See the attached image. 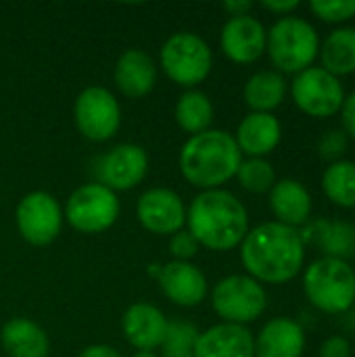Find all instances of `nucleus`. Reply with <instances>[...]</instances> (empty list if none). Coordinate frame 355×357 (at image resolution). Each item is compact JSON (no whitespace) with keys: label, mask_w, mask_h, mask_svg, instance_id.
<instances>
[{"label":"nucleus","mask_w":355,"mask_h":357,"mask_svg":"<svg viewBox=\"0 0 355 357\" xmlns=\"http://www.w3.org/2000/svg\"><path fill=\"white\" fill-rule=\"evenodd\" d=\"M305 247L297 228L266 222L249 228L241 243V261L259 284H287L305 268Z\"/></svg>","instance_id":"f257e3e1"},{"label":"nucleus","mask_w":355,"mask_h":357,"mask_svg":"<svg viewBox=\"0 0 355 357\" xmlns=\"http://www.w3.org/2000/svg\"><path fill=\"white\" fill-rule=\"evenodd\" d=\"M186 230L205 249L230 251L241 247L249 232V211L230 190H203L186 209Z\"/></svg>","instance_id":"f03ea898"},{"label":"nucleus","mask_w":355,"mask_h":357,"mask_svg":"<svg viewBox=\"0 0 355 357\" xmlns=\"http://www.w3.org/2000/svg\"><path fill=\"white\" fill-rule=\"evenodd\" d=\"M243 163V153L234 136L226 130H205L190 136L178 157L184 180L201 190L222 188L228 180L236 178Z\"/></svg>","instance_id":"7ed1b4c3"},{"label":"nucleus","mask_w":355,"mask_h":357,"mask_svg":"<svg viewBox=\"0 0 355 357\" xmlns=\"http://www.w3.org/2000/svg\"><path fill=\"white\" fill-rule=\"evenodd\" d=\"M305 299L320 312L341 316L355 305V270L345 259L318 257L303 270Z\"/></svg>","instance_id":"20e7f679"},{"label":"nucleus","mask_w":355,"mask_h":357,"mask_svg":"<svg viewBox=\"0 0 355 357\" xmlns=\"http://www.w3.org/2000/svg\"><path fill=\"white\" fill-rule=\"evenodd\" d=\"M266 52L278 73H301L314 65L320 52V36L303 17H280L270 29Z\"/></svg>","instance_id":"39448f33"},{"label":"nucleus","mask_w":355,"mask_h":357,"mask_svg":"<svg viewBox=\"0 0 355 357\" xmlns=\"http://www.w3.org/2000/svg\"><path fill=\"white\" fill-rule=\"evenodd\" d=\"M159 65L172 82L184 88H192L211 73L213 52L199 33L178 31L163 42Z\"/></svg>","instance_id":"423d86ee"},{"label":"nucleus","mask_w":355,"mask_h":357,"mask_svg":"<svg viewBox=\"0 0 355 357\" xmlns=\"http://www.w3.org/2000/svg\"><path fill=\"white\" fill-rule=\"evenodd\" d=\"M211 307L222 322L245 326L262 318L268 307L264 284L247 274H230L216 282L211 291Z\"/></svg>","instance_id":"0eeeda50"},{"label":"nucleus","mask_w":355,"mask_h":357,"mask_svg":"<svg viewBox=\"0 0 355 357\" xmlns=\"http://www.w3.org/2000/svg\"><path fill=\"white\" fill-rule=\"evenodd\" d=\"M121 205L117 192L100 182L84 184L75 188L65 205L63 218L71 228L84 234H98L109 230L119 218Z\"/></svg>","instance_id":"6e6552de"},{"label":"nucleus","mask_w":355,"mask_h":357,"mask_svg":"<svg viewBox=\"0 0 355 357\" xmlns=\"http://www.w3.org/2000/svg\"><path fill=\"white\" fill-rule=\"evenodd\" d=\"M289 90L297 109L316 119L337 115L345 100V88L341 79L316 65L297 73Z\"/></svg>","instance_id":"1a4fd4ad"},{"label":"nucleus","mask_w":355,"mask_h":357,"mask_svg":"<svg viewBox=\"0 0 355 357\" xmlns=\"http://www.w3.org/2000/svg\"><path fill=\"white\" fill-rule=\"evenodd\" d=\"M73 117L84 138L92 142H105L119 132L121 107L111 90L103 86H88L75 98Z\"/></svg>","instance_id":"9d476101"},{"label":"nucleus","mask_w":355,"mask_h":357,"mask_svg":"<svg viewBox=\"0 0 355 357\" xmlns=\"http://www.w3.org/2000/svg\"><path fill=\"white\" fill-rule=\"evenodd\" d=\"M63 209L59 201L44 190L27 192L17 209L15 224L21 238L33 247H46L56 241L63 228Z\"/></svg>","instance_id":"9b49d317"},{"label":"nucleus","mask_w":355,"mask_h":357,"mask_svg":"<svg viewBox=\"0 0 355 357\" xmlns=\"http://www.w3.org/2000/svg\"><path fill=\"white\" fill-rule=\"evenodd\" d=\"M136 215L144 230L153 234H176L186 226V207L178 192L169 188H149L136 203Z\"/></svg>","instance_id":"f8f14e48"},{"label":"nucleus","mask_w":355,"mask_h":357,"mask_svg":"<svg viewBox=\"0 0 355 357\" xmlns=\"http://www.w3.org/2000/svg\"><path fill=\"white\" fill-rule=\"evenodd\" d=\"M149 172V155L140 144L123 142L103 155L98 165L100 184L113 192L136 188Z\"/></svg>","instance_id":"ddd939ff"},{"label":"nucleus","mask_w":355,"mask_h":357,"mask_svg":"<svg viewBox=\"0 0 355 357\" xmlns=\"http://www.w3.org/2000/svg\"><path fill=\"white\" fill-rule=\"evenodd\" d=\"M151 276L159 280L163 295L180 307H197L207 297V278L190 261H167L165 266H151Z\"/></svg>","instance_id":"4468645a"},{"label":"nucleus","mask_w":355,"mask_h":357,"mask_svg":"<svg viewBox=\"0 0 355 357\" xmlns=\"http://www.w3.org/2000/svg\"><path fill=\"white\" fill-rule=\"evenodd\" d=\"M266 40H268V29L253 15L230 17L220 33L222 52L232 63H241V65L255 63L266 52Z\"/></svg>","instance_id":"2eb2a0df"},{"label":"nucleus","mask_w":355,"mask_h":357,"mask_svg":"<svg viewBox=\"0 0 355 357\" xmlns=\"http://www.w3.org/2000/svg\"><path fill=\"white\" fill-rule=\"evenodd\" d=\"M165 314L151 303H132L121 316V333L126 341L138 351H153L161 347L167 333Z\"/></svg>","instance_id":"dca6fc26"},{"label":"nucleus","mask_w":355,"mask_h":357,"mask_svg":"<svg viewBox=\"0 0 355 357\" xmlns=\"http://www.w3.org/2000/svg\"><path fill=\"white\" fill-rule=\"evenodd\" d=\"M268 205L276 218L274 222L297 230L310 224L314 211V201L310 190L295 178L276 180V184L268 192Z\"/></svg>","instance_id":"f3484780"},{"label":"nucleus","mask_w":355,"mask_h":357,"mask_svg":"<svg viewBox=\"0 0 355 357\" xmlns=\"http://www.w3.org/2000/svg\"><path fill=\"white\" fill-rule=\"evenodd\" d=\"M195 357H255V337L247 326L220 322L199 333Z\"/></svg>","instance_id":"a211bd4d"},{"label":"nucleus","mask_w":355,"mask_h":357,"mask_svg":"<svg viewBox=\"0 0 355 357\" xmlns=\"http://www.w3.org/2000/svg\"><path fill=\"white\" fill-rule=\"evenodd\" d=\"M282 138V126L274 113H249L236 128V144L249 159H266Z\"/></svg>","instance_id":"6ab92c4d"},{"label":"nucleus","mask_w":355,"mask_h":357,"mask_svg":"<svg viewBox=\"0 0 355 357\" xmlns=\"http://www.w3.org/2000/svg\"><path fill=\"white\" fill-rule=\"evenodd\" d=\"M113 79L119 92L128 98H142L151 94L157 84V65L149 52L130 48L117 59Z\"/></svg>","instance_id":"aec40b11"},{"label":"nucleus","mask_w":355,"mask_h":357,"mask_svg":"<svg viewBox=\"0 0 355 357\" xmlns=\"http://www.w3.org/2000/svg\"><path fill=\"white\" fill-rule=\"evenodd\" d=\"M303 243H312L320 249L322 257H337L349 261L355 257V224L343 220H314L299 230Z\"/></svg>","instance_id":"412c9836"},{"label":"nucleus","mask_w":355,"mask_h":357,"mask_svg":"<svg viewBox=\"0 0 355 357\" xmlns=\"http://www.w3.org/2000/svg\"><path fill=\"white\" fill-rule=\"evenodd\" d=\"M305 351V331L291 318H274L255 337V357H301Z\"/></svg>","instance_id":"4be33fe9"},{"label":"nucleus","mask_w":355,"mask_h":357,"mask_svg":"<svg viewBox=\"0 0 355 357\" xmlns=\"http://www.w3.org/2000/svg\"><path fill=\"white\" fill-rule=\"evenodd\" d=\"M0 343L8 357H48L50 351L44 328L27 318H10L0 331Z\"/></svg>","instance_id":"5701e85b"},{"label":"nucleus","mask_w":355,"mask_h":357,"mask_svg":"<svg viewBox=\"0 0 355 357\" xmlns=\"http://www.w3.org/2000/svg\"><path fill=\"white\" fill-rule=\"evenodd\" d=\"M320 67L335 77L355 73V27H335L324 40H320Z\"/></svg>","instance_id":"b1692460"},{"label":"nucleus","mask_w":355,"mask_h":357,"mask_svg":"<svg viewBox=\"0 0 355 357\" xmlns=\"http://www.w3.org/2000/svg\"><path fill=\"white\" fill-rule=\"evenodd\" d=\"M289 92V84L282 73L266 69L253 73L245 88H243V98L245 105L251 109V113H272L278 109Z\"/></svg>","instance_id":"393cba45"},{"label":"nucleus","mask_w":355,"mask_h":357,"mask_svg":"<svg viewBox=\"0 0 355 357\" xmlns=\"http://www.w3.org/2000/svg\"><path fill=\"white\" fill-rule=\"evenodd\" d=\"M328 201L343 209H355V161L341 159L331 163L320 180Z\"/></svg>","instance_id":"a878e982"},{"label":"nucleus","mask_w":355,"mask_h":357,"mask_svg":"<svg viewBox=\"0 0 355 357\" xmlns=\"http://www.w3.org/2000/svg\"><path fill=\"white\" fill-rule=\"evenodd\" d=\"M176 121L180 130L195 136L209 130L213 121V105L201 90H186L176 102Z\"/></svg>","instance_id":"bb28decb"},{"label":"nucleus","mask_w":355,"mask_h":357,"mask_svg":"<svg viewBox=\"0 0 355 357\" xmlns=\"http://www.w3.org/2000/svg\"><path fill=\"white\" fill-rule=\"evenodd\" d=\"M236 180L247 192L266 195L276 184V169L268 159H243Z\"/></svg>","instance_id":"cd10ccee"},{"label":"nucleus","mask_w":355,"mask_h":357,"mask_svg":"<svg viewBox=\"0 0 355 357\" xmlns=\"http://www.w3.org/2000/svg\"><path fill=\"white\" fill-rule=\"evenodd\" d=\"M199 328L190 322H169L159 357H195Z\"/></svg>","instance_id":"c85d7f7f"},{"label":"nucleus","mask_w":355,"mask_h":357,"mask_svg":"<svg viewBox=\"0 0 355 357\" xmlns=\"http://www.w3.org/2000/svg\"><path fill=\"white\" fill-rule=\"evenodd\" d=\"M310 10L324 23L343 25L355 17V0H314Z\"/></svg>","instance_id":"c756f323"},{"label":"nucleus","mask_w":355,"mask_h":357,"mask_svg":"<svg viewBox=\"0 0 355 357\" xmlns=\"http://www.w3.org/2000/svg\"><path fill=\"white\" fill-rule=\"evenodd\" d=\"M347 144H349V138L345 136L343 130H328L318 140V155L331 165V163L343 159V155L347 151Z\"/></svg>","instance_id":"7c9ffc66"},{"label":"nucleus","mask_w":355,"mask_h":357,"mask_svg":"<svg viewBox=\"0 0 355 357\" xmlns=\"http://www.w3.org/2000/svg\"><path fill=\"white\" fill-rule=\"evenodd\" d=\"M199 247L201 245L188 230H180L169 238V253L174 255L176 261H190L197 255Z\"/></svg>","instance_id":"2f4dec72"},{"label":"nucleus","mask_w":355,"mask_h":357,"mask_svg":"<svg viewBox=\"0 0 355 357\" xmlns=\"http://www.w3.org/2000/svg\"><path fill=\"white\" fill-rule=\"evenodd\" d=\"M318 357H352V343L341 335L328 337L322 341Z\"/></svg>","instance_id":"473e14b6"},{"label":"nucleus","mask_w":355,"mask_h":357,"mask_svg":"<svg viewBox=\"0 0 355 357\" xmlns=\"http://www.w3.org/2000/svg\"><path fill=\"white\" fill-rule=\"evenodd\" d=\"M339 115H341V130L349 140H355V90L345 94Z\"/></svg>","instance_id":"72a5a7b5"},{"label":"nucleus","mask_w":355,"mask_h":357,"mask_svg":"<svg viewBox=\"0 0 355 357\" xmlns=\"http://www.w3.org/2000/svg\"><path fill=\"white\" fill-rule=\"evenodd\" d=\"M262 6L278 17H289L293 10L299 8V0H266L262 2Z\"/></svg>","instance_id":"f704fd0d"},{"label":"nucleus","mask_w":355,"mask_h":357,"mask_svg":"<svg viewBox=\"0 0 355 357\" xmlns=\"http://www.w3.org/2000/svg\"><path fill=\"white\" fill-rule=\"evenodd\" d=\"M77 357H123L115 347H111V345H103V343H98V345H90V347H86L82 354Z\"/></svg>","instance_id":"c9c22d12"},{"label":"nucleus","mask_w":355,"mask_h":357,"mask_svg":"<svg viewBox=\"0 0 355 357\" xmlns=\"http://www.w3.org/2000/svg\"><path fill=\"white\" fill-rule=\"evenodd\" d=\"M251 8H253V2L251 0H228V2H224V10H228L230 17L249 15Z\"/></svg>","instance_id":"e433bc0d"},{"label":"nucleus","mask_w":355,"mask_h":357,"mask_svg":"<svg viewBox=\"0 0 355 357\" xmlns=\"http://www.w3.org/2000/svg\"><path fill=\"white\" fill-rule=\"evenodd\" d=\"M132 357H159V356H155V351H136Z\"/></svg>","instance_id":"4c0bfd02"}]
</instances>
